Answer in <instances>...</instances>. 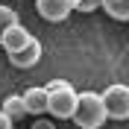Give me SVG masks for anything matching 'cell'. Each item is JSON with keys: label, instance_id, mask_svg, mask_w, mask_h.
I'll list each match as a JSON object with an SVG mask.
<instances>
[{"label": "cell", "instance_id": "6da1fadb", "mask_svg": "<svg viewBox=\"0 0 129 129\" xmlns=\"http://www.w3.org/2000/svg\"><path fill=\"white\" fill-rule=\"evenodd\" d=\"M44 91H47V114H53L59 120H71L79 91L73 88L68 79H50L44 85Z\"/></svg>", "mask_w": 129, "mask_h": 129}, {"label": "cell", "instance_id": "7a4b0ae2", "mask_svg": "<svg viewBox=\"0 0 129 129\" xmlns=\"http://www.w3.org/2000/svg\"><path fill=\"white\" fill-rule=\"evenodd\" d=\"M71 120L79 129H100L106 123V109L97 91H82L76 94V109H73Z\"/></svg>", "mask_w": 129, "mask_h": 129}, {"label": "cell", "instance_id": "3957f363", "mask_svg": "<svg viewBox=\"0 0 129 129\" xmlns=\"http://www.w3.org/2000/svg\"><path fill=\"white\" fill-rule=\"evenodd\" d=\"M106 109V120H129V88L123 82H114L100 94Z\"/></svg>", "mask_w": 129, "mask_h": 129}, {"label": "cell", "instance_id": "277c9868", "mask_svg": "<svg viewBox=\"0 0 129 129\" xmlns=\"http://www.w3.org/2000/svg\"><path fill=\"white\" fill-rule=\"evenodd\" d=\"M9 62L15 64V68H21V71H26V68H35V64L41 62V41H38V38H29L21 50L9 53Z\"/></svg>", "mask_w": 129, "mask_h": 129}, {"label": "cell", "instance_id": "5b68a950", "mask_svg": "<svg viewBox=\"0 0 129 129\" xmlns=\"http://www.w3.org/2000/svg\"><path fill=\"white\" fill-rule=\"evenodd\" d=\"M35 12L50 24H59L73 12V6H71V0H35Z\"/></svg>", "mask_w": 129, "mask_h": 129}, {"label": "cell", "instance_id": "8992f818", "mask_svg": "<svg viewBox=\"0 0 129 129\" xmlns=\"http://www.w3.org/2000/svg\"><path fill=\"white\" fill-rule=\"evenodd\" d=\"M21 100H24L29 117L47 114V91H44V85H32V88H26L24 94H21Z\"/></svg>", "mask_w": 129, "mask_h": 129}, {"label": "cell", "instance_id": "52a82bcc", "mask_svg": "<svg viewBox=\"0 0 129 129\" xmlns=\"http://www.w3.org/2000/svg\"><path fill=\"white\" fill-rule=\"evenodd\" d=\"M29 38H32V35H29V29H26V26H21V24H15V26H9V29L3 32V38H0V47L6 50V56H9V53L21 50Z\"/></svg>", "mask_w": 129, "mask_h": 129}, {"label": "cell", "instance_id": "ba28073f", "mask_svg": "<svg viewBox=\"0 0 129 129\" xmlns=\"http://www.w3.org/2000/svg\"><path fill=\"white\" fill-rule=\"evenodd\" d=\"M0 112L6 114V117H12V120L29 117V114H26V106H24V100H21V94H12V97H6V100H3V106H0Z\"/></svg>", "mask_w": 129, "mask_h": 129}, {"label": "cell", "instance_id": "9c48e42d", "mask_svg": "<svg viewBox=\"0 0 129 129\" xmlns=\"http://www.w3.org/2000/svg\"><path fill=\"white\" fill-rule=\"evenodd\" d=\"M100 9L114 21H129V0H100Z\"/></svg>", "mask_w": 129, "mask_h": 129}, {"label": "cell", "instance_id": "30bf717a", "mask_svg": "<svg viewBox=\"0 0 129 129\" xmlns=\"http://www.w3.org/2000/svg\"><path fill=\"white\" fill-rule=\"evenodd\" d=\"M15 24H21V21H18V12L9 9V6H0V38H3V32H6L9 26H15Z\"/></svg>", "mask_w": 129, "mask_h": 129}, {"label": "cell", "instance_id": "8fae6325", "mask_svg": "<svg viewBox=\"0 0 129 129\" xmlns=\"http://www.w3.org/2000/svg\"><path fill=\"white\" fill-rule=\"evenodd\" d=\"M73 12H82V15H88V12H97L100 9V0H71Z\"/></svg>", "mask_w": 129, "mask_h": 129}, {"label": "cell", "instance_id": "7c38bea8", "mask_svg": "<svg viewBox=\"0 0 129 129\" xmlns=\"http://www.w3.org/2000/svg\"><path fill=\"white\" fill-rule=\"evenodd\" d=\"M32 129H56V123H53V120H47V117H35Z\"/></svg>", "mask_w": 129, "mask_h": 129}, {"label": "cell", "instance_id": "4fadbf2b", "mask_svg": "<svg viewBox=\"0 0 129 129\" xmlns=\"http://www.w3.org/2000/svg\"><path fill=\"white\" fill-rule=\"evenodd\" d=\"M0 129H15V120H12V117H6L3 112H0Z\"/></svg>", "mask_w": 129, "mask_h": 129}]
</instances>
